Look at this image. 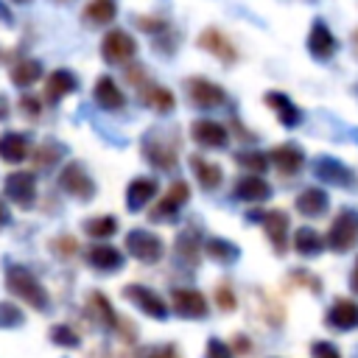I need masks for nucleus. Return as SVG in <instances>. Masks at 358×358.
Returning <instances> with one entry per match:
<instances>
[{
    "mask_svg": "<svg viewBox=\"0 0 358 358\" xmlns=\"http://www.w3.org/2000/svg\"><path fill=\"white\" fill-rule=\"evenodd\" d=\"M3 274H6L3 285H6V291H8L14 299L31 305V308L39 310V313H48V310H50V294H48V288L39 282V277H36L28 266L6 260V263H3Z\"/></svg>",
    "mask_w": 358,
    "mask_h": 358,
    "instance_id": "obj_1",
    "label": "nucleus"
},
{
    "mask_svg": "<svg viewBox=\"0 0 358 358\" xmlns=\"http://www.w3.org/2000/svg\"><path fill=\"white\" fill-rule=\"evenodd\" d=\"M143 159L157 171H176L179 162V129H151L140 140Z\"/></svg>",
    "mask_w": 358,
    "mask_h": 358,
    "instance_id": "obj_2",
    "label": "nucleus"
},
{
    "mask_svg": "<svg viewBox=\"0 0 358 358\" xmlns=\"http://www.w3.org/2000/svg\"><path fill=\"white\" fill-rule=\"evenodd\" d=\"M327 249L344 255L350 249L358 246V210L355 207H341L336 213V218L330 221V229L324 235Z\"/></svg>",
    "mask_w": 358,
    "mask_h": 358,
    "instance_id": "obj_3",
    "label": "nucleus"
},
{
    "mask_svg": "<svg viewBox=\"0 0 358 358\" xmlns=\"http://www.w3.org/2000/svg\"><path fill=\"white\" fill-rule=\"evenodd\" d=\"M310 171H313V176H316L319 182H324V185H333V187H341V190H355V187H358V173H355L347 162H341V159H336V157H330V154L313 157Z\"/></svg>",
    "mask_w": 358,
    "mask_h": 358,
    "instance_id": "obj_4",
    "label": "nucleus"
},
{
    "mask_svg": "<svg viewBox=\"0 0 358 358\" xmlns=\"http://www.w3.org/2000/svg\"><path fill=\"white\" fill-rule=\"evenodd\" d=\"M56 185L62 193H67L70 199L76 201H92L95 199V179L90 176V171L81 165V162H67L59 176H56Z\"/></svg>",
    "mask_w": 358,
    "mask_h": 358,
    "instance_id": "obj_5",
    "label": "nucleus"
},
{
    "mask_svg": "<svg viewBox=\"0 0 358 358\" xmlns=\"http://www.w3.org/2000/svg\"><path fill=\"white\" fill-rule=\"evenodd\" d=\"M187 199H190V185L185 179H173L171 187L165 190V196L151 207L148 221L151 224H173L179 218V210L187 204Z\"/></svg>",
    "mask_w": 358,
    "mask_h": 358,
    "instance_id": "obj_6",
    "label": "nucleus"
},
{
    "mask_svg": "<svg viewBox=\"0 0 358 358\" xmlns=\"http://www.w3.org/2000/svg\"><path fill=\"white\" fill-rule=\"evenodd\" d=\"M249 221L260 224L263 232H266V241L274 246L277 255H285L288 252V213L285 210H252L249 213Z\"/></svg>",
    "mask_w": 358,
    "mask_h": 358,
    "instance_id": "obj_7",
    "label": "nucleus"
},
{
    "mask_svg": "<svg viewBox=\"0 0 358 358\" xmlns=\"http://www.w3.org/2000/svg\"><path fill=\"white\" fill-rule=\"evenodd\" d=\"M123 243H126V252H129L134 260L145 263V266L159 263V260L165 257V241H162L159 235L148 232V229H140V227L129 229Z\"/></svg>",
    "mask_w": 358,
    "mask_h": 358,
    "instance_id": "obj_8",
    "label": "nucleus"
},
{
    "mask_svg": "<svg viewBox=\"0 0 358 358\" xmlns=\"http://www.w3.org/2000/svg\"><path fill=\"white\" fill-rule=\"evenodd\" d=\"M137 310H143L148 319H168V302L159 296V291H154L151 285H143V282H129L123 285L120 291Z\"/></svg>",
    "mask_w": 358,
    "mask_h": 358,
    "instance_id": "obj_9",
    "label": "nucleus"
},
{
    "mask_svg": "<svg viewBox=\"0 0 358 358\" xmlns=\"http://www.w3.org/2000/svg\"><path fill=\"white\" fill-rule=\"evenodd\" d=\"M137 56V42L123 28H112L101 39V59L106 64H129Z\"/></svg>",
    "mask_w": 358,
    "mask_h": 358,
    "instance_id": "obj_10",
    "label": "nucleus"
},
{
    "mask_svg": "<svg viewBox=\"0 0 358 358\" xmlns=\"http://www.w3.org/2000/svg\"><path fill=\"white\" fill-rule=\"evenodd\" d=\"M3 193L20 210H31L36 204V176H34V171H11L3 179Z\"/></svg>",
    "mask_w": 358,
    "mask_h": 358,
    "instance_id": "obj_11",
    "label": "nucleus"
},
{
    "mask_svg": "<svg viewBox=\"0 0 358 358\" xmlns=\"http://www.w3.org/2000/svg\"><path fill=\"white\" fill-rule=\"evenodd\" d=\"M185 92H187V101L196 106V109H218L227 103V92L224 87H218L215 81L204 78V76H190L185 81Z\"/></svg>",
    "mask_w": 358,
    "mask_h": 358,
    "instance_id": "obj_12",
    "label": "nucleus"
},
{
    "mask_svg": "<svg viewBox=\"0 0 358 358\" xmlns=\"http://www.w3.org/2000/svg\"><path fill=\"white\" fill-rule=\"evenodd\" d=\"M171 308L182 319H207L210 305L199 288H171Z\"/></svg>",
    "mask_w": 358,
    "mask_h": 358,
    "instance_id": "obj_13",
    "label": "nucleus"
},
{
    "mask_svg": "<svg viewBox=\"0 0 358 358\" xmlns=\"http://www.w3.org/2000/svg\"><path fill=\"white\" fill-rule=\"evenodd\" d=\"M190 140L199 145V148H207V151H218L229 143V131L224 123L213 120V117H199L190 123Z\"/></svg>",
    "mask_w": 358,
    "mask_h": 358,
    "instance_id": "obj_14",
    "label": "nucleus"
},
{
    "mask_svg": "<svg viewBox=\"0 0 358 358\" xmlns=\"http://www.w3.org/2000/svg\"><path fill=\"white\" fill-rule=\"evenodd\" d=\"M196 45H199L201 50L213 53V56H215L218 62H224V64H235V62H238V48H235L232 39H229L221 28H215V25L204 28V31L199 34Z\"/></svg>",
    "mask_w": 358,
    "mask_h": 358,
    "instance_id": "obj_15",
    "label": "nucleus"
},
{
    "mask_svg": "<svg viewBox=\"0 0 358 358\" xmlns=\"http://www.w3.org/2000/svg\"><path fill=\"white\" fill-rule=\"evenodd\" d=\"M324 324L338 333H350L358 327V302L350 296H336L333 305L324 310Z\"/></svg>",
    "mask_w": 358,
    "mask_h": 358,
    "instance_id": "obj_16",
    "label": "nucleus"
},
{
    "mask_svg": "<svg viewBox=\"0 0 358 358\" xmlns=\"http://www.w3.org/2000/svg\"><path fill=\"white\" fill-rule=\"evenodd\" d=\"M308 53L316 59V62H330L333 53L338 50V39L333 36V31L327 28L324 20H313L310 22V31H308Z\"/></svg>",
    "mask_w": 358,
    "mask_h": 358,
    "instance_id": "obj_17",
    "label": "nucleus"
},
{
    "mask_svg": "<svg viewBox=\"0 0 358 358\" xmlns=\"http://www.w3.org/2000/svg\"><path fill=\"white\" fill-rule=\"evenodd\" d=\"M268 162L282 176H299L305 171V151L299 143H280L277 148L268 151Z\"/></svg>",
    "mask_w": 358,
    "mask_h": 358,
    "instance_id": "obj_18",
    "label": "nucleus"
},
{
    "mask_svg": "<svg viewBox=\"0 0 358 358\" xmlns=\"http://www.w3.org/2000/svg\"><path fill=\"white\" fill-rule=\"evenodd\" d=\"M263 103L274 112V117H277L280 126H285V129H296V126H302V109H299L285 92H280V90H268V92L263 95Z\"/></svg>",
    "mask_w": 358,
    "mask_h": 358,
    "instance_id": "obj_19",
    "label": "nucleus"
},
{
    "mask_svg": "<svg viewBox=\"0 0 358 358\" xmlns=\"http://www.w3.org/2000/svg\"><path fill=\"white\" fill-rule=\"evenodd\" d=\"M76 90H78V78H76V73H73V70H67V67H59V70H53V73L45 78L42 101L56 106L62 98L73 95Z\"/></svg>",
    "mask_w": 358,
    "mask_h": 358,
    "instance_id": "obj_20",
    "label": "nucleus"
},
{
    "mask_svg": "<svg viewBox=\"0 0 358 358\" xmlns=\"http://www.w3.org/2000/svg\"><path fill=\"white\" fill-rule=\"evenodd\" d=\"M173 257L179 266H185L187 271H193L201 260V238L196 235V229H182L173 241Z\"/></svg>",
    "mask_w": 358,
    "mask_h": 358,
    "instance_id": "obj_21",
    "label": "nucleus"
},
{
    "mask_svg": "<svg viewBox=\"0 0 358 358\" xmlns=\"http://www.w3.org/2000/svg\"><path fill=\"white\" fill-rule=\"evenodd\" d=\"M123 263H126L123 252H120V249H115L112 243H95V246H90V249H87V266H90V268H95V271H101V274L120 271V268H123Z\"/></svg>",
    "mask_w": 358,
    "mask_h": 358,
    "instance_id": "obj_22",
    "label": "nucleus"
},
{
    "mask_svg": "<svg viewBox=\"0 0 358 358\" xmlns=\"http://www.w3.org/2000/svg\"><path fill=\"white\" fill-rule=\"evenodd\" d=\"M87 316H90L95 324H101L103 330H117V322H120V316L115 313L109 296H106L103 291H98V288L87 294Z\"/></svg>",
    "mask_w": 358,
    "mask_h": 358,
    "instance_id": "obj_23",
    "label": "nucleus"
},
{
    "mask_svg": "<svg viewBox=\"0 0 358 358\" xmlns=\"http://www.w3.org/2000/svg\"><path fill=\"white\" fill-rule=\"evenodd\" d=\"M92 101H95V106H101L106 112H117L126 106V95L112 76H98V81L92 87Z\"/></svg>",
    "mask_w": 358,
    "mask_h": 358,
    "instance_id": "obj_24",
    "label": "nucleus"
},
{
    "mask_svg": "<svg viewBox=\"0 0 358 358\" xmlns=\"http://www.w3.org/2000/svg\"><path fill=\"white\" fill-rule=\"evenodd\" d=\"M31 157V137L25 131H3L0 134V159L8 165H20Z\"/></svg>",
    "mask_w": 358,
    "mask_h": 358,
    "instance_id": "obj_25",
    "label": "nucleus"
},
{
    "mask_svg": "<svg viewBox=\"0 0 358 358\" xmlns=\"http://www.w3.org/2000/svg\"><path fill=\"white\" fill-rule=\"evenodd\" d=\"M294 207H296V213L305 215V218H322V215H327V210H330V196H327V190L310 185V187H305V190L296 196Z\"/></svg>",
    "mask_w": 358,
    "mask_h": 358,
    "instance_id": "obj_26",
    "label": "nucleus"
},
{
    "mask_svg": "<svg viewBox=\"0 0 358 358\" xmlns=\"http://www.w3.org/2000/svg\"><path fill=\"white\" fill-rule=\"evenodd\" d=\"M271 193H274L271 185H268L263 176H257V173H243V176L235 182V187H232V196L241 199V201H249V204L266 201Z\"/></svg>",
    "mask_w": 358,
    "mask_h": 358,
    "instance_id": "obj_27",
    "label": "nucleus"
},
{
    "mask_svg": "<svg viewBox=\"0 0 358 358\" xmlns=\"http://www.w3.org/2000/svg\"><path fill=\"white\" fill-rule=\"evenodd\" d=\"M157 190H159V182H157L154 176H134V179L126 185V207H129L131 213L143 210V207L157 196Z\"/></svg>",
    "mask_w": 358,
    "mask_h": 358,
    "instance_id": "obj_28",
    "label": "nucleus"
},
{
    "mask_svg": "<svg viewBox=\"0 0 358 358\" xmlns=\"http://www.w3.org/2000/svg\"><path fill=\"white\" fill-rule=\"evenodd\" d=\"M187 165H190V171H193L196 182L201 185V190H218V187H221V182H224L221 165H215V162L204 159L201 154H190V157H187Z\"/></svg>",
    "mask_w": 358,
    "mask_h": 358,
    "instance_id": "obj_29",
    "label": "nucleus"
},
{
    "mask_svg": "<svg viewBox=\"0 0 358 358\" xmlns=\"http://www.w3.org/2000/svg\"><path fill=\"white\" fill-rule=\"evenodd\" d=\"M42 73H45V67H42V62H39V59L22 56V59H17V62L11 64L8 78H11V84H14V87L28 90V87H34V84L42 78Z\"/></svg>",
    "mask_w": 358,
    "mask_h": 358,
    "instance_id": "obj_30",
    "label": "nucleus"
},
{
    "mask_svg": "<svg viewBox=\"0 0 358 358\" xmlns=\"http://www.w3.org/2000/svg\"><path fill=\"white\" fill-rule=\"evenodd\" d=\"M64 157H67V145H64V143H59V140H45V143H39V145L31 151V165H34L36 171H50V168H56Z\"/></svg>",
    "mask_w": 358,
    "mask_h": 358,
    "instance_id": "obj_31",
    "label": "nucleus"
},
{
    "mask_svg": "<svg viewBox=\"0 0 358 358\" xmlns=\"http://www.w3.org/2000/svg\"><path fill=\"white\" fill-rule=\"evenodd\" d=\"M140 101H143L148 109H154L157 115H168V112H173V106H176L173 92H171L168 87H162V84H145V87L140 90Z\"/></svg>",
    "mask_w": 358,
    "mask_h": 358,
    "instance_id": "obj_32",
    "label": "nucleus"
},
{
    "mask_svg": "<svg viewBox=\"0 0 358 358\" xmlns=\"http://www.w3.org/2000/svg\"><path fill=\"white\" fill-rule=\"evenodd\" d=\"M291 246H294V252L302 255V257H316V255H322V252L327 249V241H324L322 232H316V229H310V227H299V229L294 232Z\"/></svg>",
    "mask_w": 358,
    "mask_h": 358,
    "instance_id": "obj_33",
    "label": "nucleus"
},
{
    "mask_svg": "<svg viewBox=\"0 0 358 358\" xmlns=\"http://www.w3.org/2000/svg\"><path fill=\"white\" fill-rule=\"evenodd\" d=\"M201 252H204L210 260L227 263V266H232V263L241 257L238 243H232V241H227V238H207V241L201 243Z\"/></svg>",
    "mask_w": 358,
    "mask_h": 358,
    "instance_id": "obj_34",
    "label": "nucleus"
},
{
    "mask_svg": "<svg viewBox=\"0 0 358 358\" xmlns=\"http://www.w3.org/2000/svg\"><path fill=\"white\" fill-rule=\"evenodd\" d=\"M81 17H84L87 25H95V28L109 25V22L117 17V3H115V0H90V3L84 6Z\"/></svg>",
    "mask_w": 358,
    "mask_h": 358,
    "instance_id": "obj_35",
    "label": "nucleus"
},
{
    "mask_svg": "<svg viewBox=\"0 0 358 358\" xmlns=\"http://www.w3.org/2000/svg\"><path fill=\"white\" fill-rule=\"evenodd\" d=\"M117 218L115 215H95V218H87L84 224H81V229H84V235H90V238H95V241H106V238H112L115 232H117Z\"/></svg>",
    "mask_w": 358,
    "mask_h": 358,
    "instance_id": "obj_36",
    "label": "nucleus"
},
{
    "mask_svg": "<svg viewBox=\"0 0 358 358\" xmlns=\"http://www.w3.org/2000/svg\"><path fill=\"white\" fill-rule=\"evenodd\" d=\"M235 165L249 171V173H266L268 171V154L266 151H255V148H246V151H238L235 154Z\"/></svg>",
    "mask_w": 358,
    "mask_h": 358,
    "instance_id": "obj_37",
    "label": "nucleus"
},
{
    "mask_svg": "<svg viewBox=\"0 0 358 358\" xmlns=\"http://www.w3.org/2000/svg\"><path fill=\"white\" fill-rule=\"evenodd\" d=\"M48 338H50L56 347H64V350H76V347H81V336H78V330H76L73 324H67V322L53 324L50 333H48Z\"/></svg>",
    "mask_w": 358,
    "mask_h": 358,
    "instance_id": "obj_38",
    "label": "nucleus"
},
{
    "mask_svg": "<svg viewBox=\"0 0 358 358\" xmlns=\"http://www.w3.org/2000/svg\"><path fill=\"white\" fill-rule=\"evenodd\" d=\"M48 249H50L59 260H70V257H76V252H78V241H76L73 235H56V238L48 243Z\"/></svg>",
    "mask_w": 358,
    "mask_h": 358,
    "instance_id": "obj_39",
    "label": "nucleus"
},
{
    "mask_svg": "<svg viewBox=\"0 0 358 358\" xmlns=\"http://www.w3.org/2000/svg\"><path fill=\"white\" fill-rule=\"evenodd\" d=\"M25 324V313L17 302H0V330L6 327H22Z\"/></svg>",
    "mask_w": 358,
    "mask_h": 358,
    "instance_id": "obj_40",
    "label": "nucleus"
},
{
    "mask_svg": "<svg viewBox=\"0 0 358 358\" xmlns=\"http://www.w3.org/2000/svg\"><path fill=\"white\" fill-rule=\"evenodd\" d=\"M215 305H218V310H224V313H232V310L238 308V296H235V291H232L229 282H218V285H215Z\"/></svg>",
    "mask_w": 358,
    "mask_h": 358,
    "instance_id": "obj_41",
    "label": "nucleus"
},
{
    "mask_svg": "<svg viewBox=\"0 0 358 358\" xmlns=\"http://www.w3.org/2000/svg\"><path fill=\"white\" fill-rule=\"evenodd\" d=\"M288 280H291L294 285H302V288L313 291V294H322V282H319V277L310 274V271H305V268H294V271L288 274Z\"/></svg>",
    "mask_w": 358,
    "mask_h": 358,
    "instance_id": "obj_42",
    "label": "nucleus"
},
{
    "mask_svg": "<svg viewBox=\"0 0 358 358\" xmlns=\"http://www.w3.org/2000/svg\"><path fill=\"white\" fill-rule=\"evenodd\" d=\"M204 358H232V350H229V344L221 341L218 336H210V338H207Z\"/></svg>",
    "mask_w": 358,
    "mask_h": 358,
    "instance_id": "obj_43",
    "label": "nucleus"
},
{
    "mask_svg": "<svg viewBox=\"0 0 358 358\" xmlns=\"http://www.w3.org/2000/svg\"><path fill=\"white\" fill-rule=\"evenodd\" d=\"M20 112L28 117V120H36L39 117V112H42V101L36 98V95H20Z\"/></svg>",
    "mask_w": 358,
    "mask_h": 358,
    "instance_id": "obj_44",
    "label": "nucleus"
},
{
    "mask_svg": "<svg viewBox=\"0 0 358 358\" xmlns=\"http://www.w3.org/2000/svg\"><path fill=\"white\" fill-rule=\"evenodd\" d=\"M137 358H179V355L173 344H154V347H145Z\"/></svg>",
    "mask_w": 358,
    "mask_h": 358,
    "instance_id": "obj_45",
    "label": "nucleus"
},
{
    "mask_svg": "<svg viewBox=\"0 0 358 358\" xmlns=\"http://www.w3.org/2000/svg\"><path fill=\"white\" fill-rule=\"evenodd\" d=\"M310 358H341V352L330 341H313L310 344Z\"/></svg>",
    "mask_w": 358,
    "mask_h": 358,
    "instance_id": "obj_46",
    "label": "nucleus"
},
{
    "mask_svg": "<svg viewBox=\"0 0 358 358\" xmlns=\"http://www.w3.org/2000/svg\"><path fill=\"white\" fill-rule=\"evenodd\" d=\"M229 350H232V355H252V352H255L252 338H249V336H243V333H235V336H232Z\"/></svg>",
    "mask_w": 358,
    "mask_h": 358,
    "instance_id": "obj_47",
    "label": "nucleus"
},
{
    "mask_svg": "<svg viewBox=\"0 0 358 358\" xmlns=\"http://www.w3.org/2000/svg\"><path fill=\"white\" fill-rule=\"evenodd\" d=\"M126 81H129L131 87H140V90L148 84V81H145V70H143L140 64H134V67H126Z\"/></svg>",
    "mask_w": 358,
    "mask_h": 358,
    "instance_id": "obj_48",
    "label": "nucleus"
},
{
    "mask_svg": "<svg viewBox=\"0 0 358 358\" xmlns=\"http://www.w3.org/2000/svg\"><path fill=\"white\" fill-rule=\"evenodd\" d=\"M0 22H3V25H8V28L14 25V14L8 11V6H6L3 0H0Z\"/></svg>",
    "mask_w": 358,
    "mask_h": 358,
    "instance_id": "obj_49",
    "label": "nucleus"
},
{
    "mask_svg": "<svg viewBox=\"0 0 358 358\" xmlns=\"http://www.w3.org/2000/svg\"><path fill=\"white\" fill-rule=\"evenodd\" d=\"M350 291H352V294H358V257H355L352 271H350Z\"/></svg>",
    "mask_w": 358,
    "mask_h": 358,
    "instance_id": "obj_50",
    "label": "nucleus"
},
{
    "mask_svg": "<svg viewBox=\"0 0 358 358\" xmlns=\"http://www.w3.org/2000/svg\"><path fill=\"white\" fill-rule=\"evenodd\" d=\"M8 115H11V106H8L6 95H0V123H6V120H8Z\"/></svg>",
    "mask_w": 358,
    "mask_h": 358,
    "instance_id": "obj_51",
    "label": "nucleus"
},
{
    "mask_svg": "<svg viewBox=\"0 0 358 358\" xmlns=\"http://www.w3.org/2000/svg\"><path fill=\"white\" fill-rule=\"evenodd\" d=\"M8 221H11V213H8V207H6V201L0 199V229H3V227H6Z\"/></svg>",
    "mask_w": 358,
    "mask_h": 358,
    "instance_id": "obj_52",
    "label": "nucleus"
},
{
    "mask_svg": "<svg viewBox=\"0 0 358 358\" xmlns=\"http://www.w3.org/2000/svg\"><path fill=\"white\" fill-rule=\"evenodd\" d=\"M350 45H352V56H355V62H358V28L352 31V36H350Z\"/></svg>",
    "mask_w": 358,
    "mask_h": 358,
    "instance_id": "obj_53",
    "label": "nucleus"
},
{
    "mask_svg": "<svg viewBox=\"0 0 358 358\" xmlns=\"http://www.w3.org/2000/svg\"><path fill=\"white\" fill-rule=\"evenodd\" d=\"M352 92H355V95H358V84H352Z\"/></svg>",
    "mask_w": 358,
    "mask_h": 358,
    "instance_id": "obj_54",
    "label": "nucleus"
},
{
    "mask_svg": "<svg viewBox=\"0 0 358 358\" xmlns=\"http://www.w3.org/2000/svg\"><path fill=\"white\" fill-rule=\"evenodd\" d=\"M53 3H73V0H53Z\"/></svg>",
    "mask_w": 358,
    "mask_h": 358,
    "instance_id": "obj_55",
    "label": "nucleus"
},
{
    "mask_svg": "<svg viewBox=\"0 0 358 358\" xmlns=\"http://www.w3.org/2000/svg\"><path fill=\"white\" fill-rule=\"evenodd\" d=\"M14 3H28V0H14Z\"/></svg>",
    "mask_w": 358,
    "mask_h": 358,
    "instance_id": "obj_56",
    "label": "nucleus"
},
{
    "mask_svg": "<svg viewBox=\"0 0 358 358\" xmlns=\"http://www.w3.org/2000/svg\"><path fill=\"white\" fill-rule=\"evenodd\" d=\"M355 137H358V131H355Z\"/></svg>",
    "mask_w": 358,
    "mask_h": 358,
    "instance_id": "obj_57",
    "label": "nucleus"
}]
</instances>
